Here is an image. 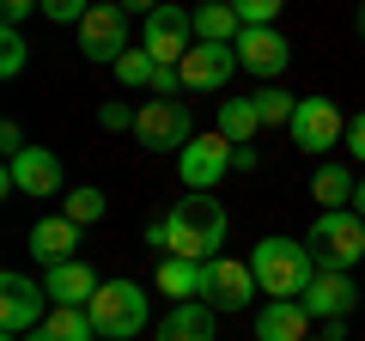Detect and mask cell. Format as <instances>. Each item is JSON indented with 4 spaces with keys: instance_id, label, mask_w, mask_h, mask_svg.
<instances>
[{
    "instance_id": "4",
    "label": "cell",
    "mask_w": 365,
    "mask_h": 341,
    "mask_svg": "<svg viewBox=\"0 0 365 341\" xmlns=\"http://www.w3.org/2000/svg\"><path fill=\"white\" fill-rule=\"evenodd\" d=\"M86 311H91V329L104 341H134L146 329V317H153V305H146V292L134 280H104Z\"/></svg>"
},
{
    "instance_id": "13",
    "label": "cell",
    "mask_w": 365,
    "mask_h": 341,
    "mask_svg": "<svg viewBox=\"0 0 365 341\" xmlns=\"http://www.w3.org/2000/svg\"><path fill=\"white\" fill-rule=\"evenodd\" d=\"M256 268L237 263V256H213L207 263V305L213 311H250V299H256Z\"/></svg>"
},
{
    "instance_id": "6",
    "label": "cell",
    "mask_w": 365,
    "mask_h": 341,
    "mask_svg": "<svg viewBox=\"0 0 365 341\" xmlns=\"http://www.w3.org/2000/svg\"><path fill=\"white\" fill-rule=\"evenodd\" d=\"M128 13H122L116 0H104V6H91L86 19H79V55L98 67H116L122 55H128Z\"/></svg>"
},
{
    "instance_id": "36",
    "label": "cell",
    "mask_w": 365,
    "mask_h": 341,
    "mask_svg": "<svg viewBox=\"0 0 365 341\" xmlns=\"http://www.w3.org/2000/svg\"><path fill=\"white\" fill-rule=\"evenodd\" d=\"M232 170H256V146H232Z\"/></svg>"
},
{
    "instance_id": "42",
    "label": "cell",
    "mask_w": 365,
    "mask_h": 341,
    "mask_svg": "<svg viewBox=\"0 0 365 341\" xmlns=\"http://www.w3.org/2000/svg\"><path fill=\"white\" fill-rule=\"evenodd\" d=\"M98 341H104V335H98Z\"/></svg>"
},
{
    "instance_id": "20",
    "label": "cell",
    "mask_w": 365,
    "mask_h": 341,
    "mask_svg": "<svg viewBox=\"0 0 365 341\" xmlns=\"http://www.w3.org/2000/svg\"><path fill=\"white\" fill-rule=\"evenodd\" d=\"M213 305L207 299H189V305H170V317L158 323V341H213Z\"/></svg>"
},
{
    "instance_id": "12",
    "label": "cell",
    "mask_w": 365,
    "mask_h": 341,
    "mask_svg": "<svg viewBox=\"0 0 365 341\" xmlns=\"http://www.w3.org/2000/svg\"><path fill=\"white\" fill-rule=\"evenodd\" d=\"M177 73H182V92H225L237 73V43H195Z\"/></svg>"
},
{
    "instance_id": "9",
    "label": "cell",
    "mask_w": 365,
    "mask_h": 341,
    "mask_svg": "<svg viewBox=\"0 0 365 341\" xmlns=\"http://www.w3.org/2000/svg\"><path fill=\"white\" fill-rule=\"evenodd\" d=\"M177 165H182V189L213 195V189L232 177V141H225L220 128H213V134H195V141L177 153Z\"/></svg>"
},
{
    "instance_id": "32",
    "label": "cell",
    "mask_w": 365,
    "mask_h": 341,
    "mask_svg": "<svg viewBox=\"0 0 365 341\" xmlns=\"http://www.w3.org/2000/svg\"><path fill=\"white\" fill-rule=\"evenodd\" d=\"M0 13H6V25H25L31 13H43V0H0Z\"/></svg>"
},
{
    "instance_id": "28",
    "label": "cell",
    "mask_w": 365,
    "mask_h": 341,
    "mask_svg": "<svg viewBox=\"0 0 365 341\" xmlns=\"http://www.w3.org/2000/svg\"><path fill=\"white\" fill-rule=\"evenodd\" d=\"M25 61H31L25 37H19V25H6V31H0V73H6V79H19V73H25Z\"/></svg>"
},
{
    "instance_id": "3",
    "label": "cell",
    "mask_w": 365,
    "mask_h": 341,
    "mask_svg": "<svg viewBox=\"0 0 365 341\" xmlns=\"http://www.w3.org/2000/svg\"><path fill=\"white\" fill-rule=\"evenodd\" d=\"M304 244H311L317 268H347L353 275V263L365 256V220L353 208H323L304 232Z\"/></svg>"
},
{
    "instance_id": "16",
    "label": "cell",
    "mask_w": 365,
    "mask_h": 341,
    "mask_svg": "<svg viewBox=\"0 0 365 341\" xmlns=\"http://www.w3.org/2000/svg\"><path fill=\"white\" fill-rule=\"evenodd\" d=\"M25 250L37 256L43 268H61V263H73V250H79V225L67 220V213L37 220V225H31V238H25Z\"/></svg>"
},
{
    "instance_id": "1",
    "label": "cell",
    "mask_w": 365,
    "mask_h": 341,
    "mask_svg": "<svg viewBox=\"0 0 365 341\" xmlns=\"http://www.w3.org/2000/svg\"><path fill=\"white\" fill-rule=\"evenodd\" d=\"M225 201L220 195H201V189H189V195L177 201V208L165 213V232H170V250L165 256H189V263H213L225 244Z\"/></svg>"
},
{
    "instance_id": "14",
    "label": "cell",
    "mask_w": 365,
    "mask_h": 341,
    "mask_svg": "<svg viewBox=\"0 0 365 341\" xmlns=\"http://www.w3.org/2000/svg\"><path fill=\"white\" fill-rule=\"evenodd\" d=\"M287 61H292V49H287V37H280L274 25H244V37H237V67H244V73L280 79Z\"/></svg>"
},
{
    "instance_id": "2",
    "label": "cell",
    "mask_w": 365,
    "mask_h": 341,
    "mask_svg": "<svg viewBox=\"0 0 365 341\" xmlns=\"http://www.w3.org/2000/svg\"><path fill=\"white\" fill-rule=\"evenodd\" d=\"M250 268H256V287L268 292V299H304V287L317 280V256L304 238H262L256 250H250Z\"/></svg>"
},
{
    "instance_id": "5",
    "label": "cell",
    "mask_w": 365,
    "mask_h": 341,
    "mask_svg": "<svg viewBox=\"0 0 365 341\" xmlns=\"http://www.w3.org/2000/svg\"><path fill=\"white\" fill-rule=\"evenodd\" d=\"M134 141L146 153H182V146L195 141V116H189L182 98H146L140 122H134Z\"/></svg>"
},
{
    "instance_id": "34",
    "label": "cell",
    "mask_w": 365,
    "mask_h": 341,
    "mask_svg": "<svg viewBox=\"0 0 365 341\" xmlns=\"http://www.w3.org/2000/svg\"><path fill=\"white\" fill-rule=\"evenodd\" d=\"M153 92H158V98H177V92H182V73H177V67H158Z\"/></svg>"
},
{
    "instance_id": "22",
    "label": "cell",
    "mask_w": 365,
    "mask_h": 341,
    "mask_svg": "<svg viewBox=\"0 0 365 341\" xmlns=\"http://www.w3.org/2000/svg\"><path fill=\"white\" fill-rule=\"evenodd\" d=\"M244 37V19H237L232 0H201L195 6V43H237Z\"/></svg>"
},
{
    "instance_id": "19",
    "label": "cell",
    "mask_w": 365,
    "mask_h": 341,
    "mask_svg": "<svg viewBox=\"0 0 365 341\" xmlns=\"http://www.w3.org/2000/svg\"><path fill=\"white\" fill-rule=\"evenodd\" d=\"M158 292L170 305H189V299H207V263H189V256H165L158 263Z\"/></svg>"
},
{
    "instance_id": "30",
    "label": "cell",
    "mask_w": 365,
    "mask_h": 341,
    "mask_svg": "<svg viewBox=\"0 0 365 341\" xmlns=\"http://www.w3.org/2000/svg\"><path fill=\"white\" fill-rule=\"evenodd\" d=\"M91 13V0H43V19L49 25H79Z\"/></svg>"
},
{
    "instance_id": "17",
    "label": "cell",
    "mask_w": 365,
    "mask_h": 341,
    "mask_svg": "<svg viewBox=\"0 0 365 341\" xmlns=\"http://www.w3.org/2000/svg\"><path fill=\"white\" fill-rule=\"evenodd\" d=\"M256 341H311V311L299 299H268L256 311Z\"/></svg>"
},
{
    "instance_id": "8",
    "label": "cell",
    "mask_w": 365,
    "mask_h": 341,
    "mask_svg": "<svg viewBox=\"0 0 365 341\" xmlns=\"http://www.w3.org/2000/svg\"><path fill=\"white\" fill-rule=\"evenodd\" d=\"M140 49L153 55L158 67H182V55L195 49V13H189V6H170V0H165V6L146 19Z\"/></svg>"
},
{
    "instance_id": "11",
    "label": "cell",
    "mask_w": 365,
    "mask_h": 341,
    "mask_svg": "<svg viewBox=\"0 0 365 341\" xmlns=\"http://www.w3.org/2000/svg\"><path fill=\"white\" fill-rule=\"evenodd\" d=\"M6 195H61V158L49 146H25L19 158H6V177H0Z\"/></svg>"
},
{
    "instance_id": "18",
    "label": "cell",
    "mask_w": 365,
    "mask_h": 341,
    "mask_svg": "<svg viewBox=\"0 0 365 341\" xmlns=\"http://www.w3.org/2000/svg\"><path fill=\"white\" fill-rule=\"evenodd\" d=\"M98 287L104 280L91 275V263H61V268H43V292H49V305H91L98 299Z\"/></svg>"
},
{
    "instance_id": "27",
    "label": "cell",
    "mask_w": 365,
    "mask_h": 341,
    "mask_svg": "<svg viewBox=\"0 0 365 341\" xmlns=\"http://www.w3.org/2000/svg\"><path fill=\"white\" fill-rule=\"evenodd\" d=\"M110 73H116L122 86H128V92H134V86H146V92H153V79H158V61H153L146 49H128L116 67H110Z\"/></svg>"
},
{
    "instance_id": "39",
    "label": "cell",
    "mask_w": 365,
    "mask_h": 341,
    "mask_svg": "<svg viewBox=\"0 0 365 341\" xmlns=\"http://www.w3.org/2000/svg\"><path fill=\"white\" fill-rule=\"evenodd\" d=\"M353 25H359V37H365V0H359V19H353Z\"/></svg>"
},
{
    "instance_id": "24",
    "label": "cell",
    "mask_w": 365,
    "mask_h": 341,
    "mask_svg": "<svg viewBox=\"0 0 365 341\" xmlns=\"http://www.w3.org/2000/svg\"><path fill=\"white\" fill-rule=\"evenodd\" d=\"M256 128H262L256 98H225V104H220V134L232 146H250V141H256Z\"/></svg>"
},
{
    "instance_id": "25",
    "label": "cell",
    "mask_w": 365,
    "mask_h": 341,
    "mask_svg": "<svg viewBox=\"0 0 365 341\" xmlns=\"http://www.w3.org/2000/svg\"><path fill=\"white\" fill-rule=\"evenodd\" d=\"M250 98H256L262 128H280V122L292 128V116H299V98H292V92H280V86H262V92H250Z\"/></svg>"
},
{
    "instance_id": "40",
    "label": "cell",
    "mask_w": 365,
    "mask_h": 341,
    "mask_svg": "<svg viewBox=\"0 0 365 341\" xmlns=\"http://www.w3.org/2000/svg\"><path fill=\"white\" fill-rule=\"evenodd\" d=\"M0 341H25V335H0Z\"/></svg>"
},
{
    "instance_id": "31",
    "label": "cell",
    "mask_w": 365,
    "mask_h": 341,
    "mask_svg": "<svg viewBox=\"0 0 365 341\" xmlns=\"http://www.w3.org/2000/svg\"><path fill=\"white\" fill-rule=\"evenodd\" d=\"M134 122H140V110H128V104H104V110H98V128H110V134L134 128Z\"/></svg>"
},
{
    "instance_id": "10",
    "label": "cell",
    "mask_w": 365,
    "mask_h": 341,
    "mask_svg": "<svg viewBox=\"0 0 365 341\" xmlns=\"http://www.w3.org/2000/svg\"><path fill=\"white\" fill-rule=\"evenodd\" d=\"M49 311H55L49 292L31 275H0V329H6V335H31Z\"/></svg>"
},
{
    "instance_id": "37",
    "label": "cell",
    "mask_w": 365,
    "mask_h": 341,
    "mask_svg": "<svg viewBox=\"0 0 365 341\" xmlns=\"http://www.w3.org/2000/svg\"><path fill=\"white\" fill-rule=\"evenodd\" d=\"M116 6H122V13H146V19H153L158 6H165V0H116Z\"/></svg>"
},
{
    "instance_id": "21",
    "label": "cell",
    "mask_w": 365,
    "mask_h": 341,
    "mask_svg": "<svg viewBox=\"0 0 365 341\" xmlns=\"http://www.w3.org/2000/svg\"><path fill=\"white\" fill-rule=\"evenodd\" d=\"M25 341H98V329H91V311H86V305H55V311L43 317Z\"/></svg>"
},
{
    "instance_id": "35",
    "label": "cell",
    "mask_w": 365,
    "mask_h": 341,
    "mask_svg": "<svg viewBox=\"0 0 365 341\" xmlns=\"http://www.w3.org/2000/svg\"><path fill=\"white\" fill-rule=\"evenodd\" d=\"M347 153L365 165V116H353V122H347Z\"/></svg>"
},
{
    "instance_id": "33",
    "label": "cell",
    "mask_w": 365,
    "mask_h": 341,
    "mask_svg": "<svg viewBox=\"0 0 365 341\" xmlns=\"http://www.w3.org/2000/svg\"><path fill=\"white\" fill-rule=\"evenodd\" d=\"M0 146H6V158H19L25 153V128L19 122H0Z\"/></svg>"
},
{
    "instance_id": "29",
    "label": "cell",
    "mask_w": 365,
    "mask_h": 341,
    "mask_svg": "<svg viewBox=\"0 0 365 341\" xmlns=\"http://www.w3.org/2000/svg\"><path fill=\"white\" fill-rule=\"evenodd\" d=\"M232 6H237V19H244V25H274L287 0H232Z\"/></svg>"
},
{
    "instance_id": "26",
    "label": "cell",
    "mask_w": 365,
    "mask_h": 341,
    "mask_svg": "<svg viewBox=\"0 0 365 341\" xmlns=\"http://www.w3.org/2000/svg\"><path fill=\"white\" fill-rule=\"evenodd\" d=\"M61 213H67L73 225H98V220H104V189H91V183L67 189V195H61Z\"/></svg>"
},
{
    "instance_id": "41",
    "label": "cell",
    "mask_w": 365,
    "mask_h": 341,
    "mask_svg": "<svg viewBox=\"0 0 365 341\" xmlns=\"http://www.w3.org/2000/svg\"><path fill=\"white\" fill-rule=\"evenodd\" d=\"M311 341H329V335H311Z\"/></svg>"
},
{
    "instance_id": "15",
    "label": "cell",
    "mask_w": 365,
    "mask_h": 341,
    "mask_svg": "<svg viewBox=\"0 0 365 341\" xmlns=\"http://www.w3.org/2000/svg\"><path fill=\"white\" fill-rule=\"evenodd\" d=\"M304 311L323 317V323H335V317H353V305H359V287H353L347 268H317V280L304 287Z\"/></svg>"
},
{
    "instance_id": "38",
    "label": "cell",
    "mask_w": 365,
    "mask_h": 341,
    "mask_svg": "<svg viewBox=\"0 0 365 341\" xmlns=\"http://www.w3.org/2000/svg\"><path fill=\"white\" fill-rule=\"evenodd\" d=\"M353 213H359V220H365V183L353 189Z\"/></svg>"
},
{
    "instance_id": "23",
    "label": "cell",
    "mask_w": 365,
    "mask_h": 341,
    "mask_svg": "<svg viewBox=\"0 0 365 341\" xmlns=\"http://www.w3.org/2000/svg\"><path fill=\"white\" fill-rule=\"evenodd\" d=\"M353 170L347 165H335V158H323V165H317V177H311V195L323 201V208H353Z\"/></svg>"
},
{
    "instance_id": "7",
    "label": "cell",
    "mask_w": 365,
    "mask_h": 341,
    "mask_svg": "<svg viewBox=\"0 0 365 341\" xmlns=\"http://www.w3.org/2000/svg\"><path fill=\"white\" fill-rule=\"evenodd\" d=\"M347 122H353V116H341L335 98H299V116H292V146H299V153H311V158H323L329 146H347Z\"/></svg>"
}]
</instances>
